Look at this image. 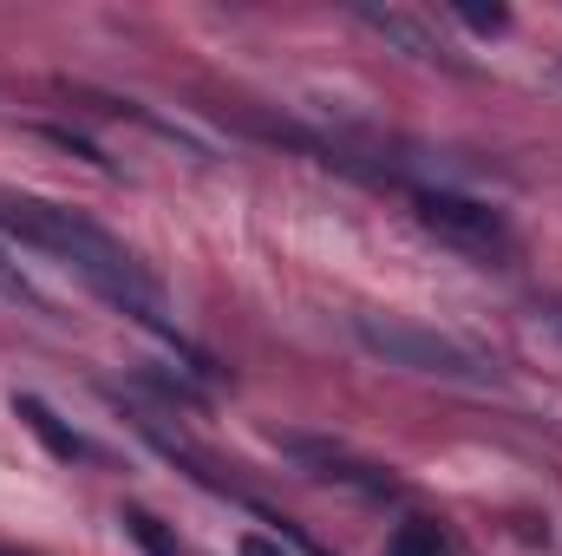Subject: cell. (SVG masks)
<instances>
[{
    "instance_id": "6da1fadb",
    "label": "cell",
    "mask_w": 562,
    "mask_h": 556,
    "mask_svg": "<svg viewBox=\"0 0 562 556\" xmlns=\"http://www.w3.org/2000/svg\"><path fill=\"white\" fill-rule=\"evenodd\" d=\"M0 230H20L33 249L59 256V263H66L79 281H92L112 308H125V314H132V321H144L150 334L177 341V327L164 321L157 281L144 276V263L125 249V243H112L99 223H86L79 210H59V203H33V197H20V203H0Z\"/></svg>"
},
{
    "instance_id": "7c38bea8",
    "label": "cell",
    "mask_w": 562,
    "mask_h": 556,
    "mask_svg": "<svg viewBox=\"0 0 562 556\" xmlns=\"http://www.w3.org/2000/svg\"><path fill=\"white\" fill-rule=\"evenodd\" d=\"M236 556H288V551H281L276 537H262V531H249V537L236 544Z\"/></svg>"
},
{
    "instance_id": "9a60e30c",
    "label": "cell",
    "mask_w": 562,
    "mask_h": 556,
    "mask_svg": "<svg viewBox=\"0 0 562 556\" xmlns=\"http://www.w3.org/2000/svg\"><path fill=\"white\" fill-rule=\"evenodd\" d=\"M0 556H7V551H0Z\"/></svg>"
},
{
    "instance_id": "52a82bcc",
    "label": "cell",
    "mask_w": 562,
    "mask_h": 556,
    "mask_svg": "<svg viewBox=\"0 0 562 556\" xmlns=\"http://www.w3.org/2000/svg\"><path fill=\"white\" fill-rule=\"evenodd\" d=\"M119 524H125V531L138 537V551H144V556H177V537H170V531H164V524H157L150 511L125 504V518H119Z\"/></svg>"
},
{
    "instance_id": "ba28073f",
    "label": "cell",
    "mask_w": 562,
    "mask_h": 556,
    "mask_svg": "<svg viewBox=\"0 0 562 556\" xmlns=\"http://www.w3.org/2000/svg\"><path fill=\"white\" fill-rule=\"evenodd\" d=\"M386 556H445V537H438V524H400L393 531V544H386Z\"/></svg>"
},
{
    "instance_id": "5bb4252c",
    "label": "cell",
    "mask_w": 562,
    "mask_h": 556,
    "mask_svg": "<svg viewBox=\"0 0 562 556\" xmlns=\"http://www.w3.org/2000/svg\"><path fill=\"white\" fill-rule=\"evenodd\" d=\"M557 79H562V59H557Z\"/></svg>"
},
{
    "instance_id": "3957f363",
    "label": "cell",
    "mask_w": 562,
    "mask_h": 556,
    "mask_svg": "<svg viewBox=\"0 0 562 556\" xmlns=\"http://www.w3.org/2000/svg\"><path fill=\"white\" fill-rule=\"evenodd\" d=\"M413 216H419L438 243H451V249H464V256H491V263L510 256V223H504V210H491V203H477V197H458V190H413Z\"/></svg>"
},
{
    "instance_id": "9c48e42d",
    "label": "cell",
    "mask_w": 562,
    "mask_h": 556,
    "mask_svg": "<svg viewBox=\"0 0 562 556\" xmlns=\"http://www.w3.org/2000/svg\"><path fill=\"white\" fill-rule=\"evenodd\" d=\"M451 20H464L471 33H504V26H510V7H477V0H451Z\"/></svg>"
},
{
    "instance_id": "8fae6325",
    "label": "cell",
    "mask_w": 562,
    "mask_h": 556,
    "mask_svg": "<svg viewBox=\"0 0 562 556\" xmlns=\"http://www.w3.org/2000/svg\"><path fill=\"white\" fill-rule=\"evenodd\" d=\"M0 301H33V288H26V276L13 269V256L0 249Z\"/></svg>"
},
{
    "instance_id": "30bf717a",
    "label": "cell",
    "mask_w": 562,
    "mask_h": 556,
    "mask_svg": "<svg viewBox=\"0 0 562 556\" xmlns=\"http://www.w3.org/2000/svg\"><path fill=\"white\" fill-rule=\"evenodd\" d=\"M40 138H53V144H66V151H72V157H86V164H99V170H112V157H105V151H99V144H86V138H72V132H66V125H40Z\"/></svg>"
},
{
    "instance_id": "4fadbf2b",
    "label": "cell",
    "mask_w": 562,
    "mask_h": 556,
    "mask_svg": "<svg viewBox=\"0 0 562 556\" xmlns=\"http://www.w3.org/2000/svg\"><path fill=\"white\" fill-rule=\"evenodd\" d=\"M550 321H557V334H562V308H557V314H550Z\"/></svg>"
},
{
    "instance_id": "277c9868",
    "label": "cell",
    "mask_w": 562,
    "mask_h": 556,
    "mask_svg": "<svg viewBox=\"0 0 562 556\" xmlns=\"http://www.w3.org/2000/svg\"><path fill=\"white\" fill-rule=\"evenodd\" d=\"M276 445L327 485H347V491H367V498H400V478L373 458H353L347 445H327V438H307V432H276Z\"/></svg>"
},
{
    "instance_id": "7a4b0ae2",
    "label": "cell",
    "mask_w": 562,
    "mask_h": 556,
    "mask_svg": "<svg viewBox=\"0 0 562 556\" xmlns=\"http://www.w3.org/2000/svg\"><path fill=\"white\" fill-rule=\"evenodd\" d=\"M353 341L367 354H380L386 367H406V374H431V380H464V387H491V360H477L471 347L413 327V321H386V314H353Z\"/></svg>"
},
{
    "instance_id": "5b68a950",
    "label": "cell",
    "mask_w": 562,
    "mask_h": 556,
    "mask_svg": "<svg viewBox=\"0 0 562 556\" xmlns=\"http://www.w3.org/2000/svg\"><path fill=\"white\" fill-rule=\"evenodd\" d=\"M353 20H367L380 40H393L400 53H413V59H425V66H458V59H451V46H445L431 26H419L413 13H400V7H367V0H360V7H353Z\"/></svg>"
},
{
    "instance_id": "8992f818",
    "label": "cell",
    "mask_w": 562,
    "mask_h": 556,
    "mask_svg": "<svg viewBox=\"0 0 562 556\" xmlns=\"http://www.w3.org/2000/svg\"><path fill=\"white\" fill-rule=\"evenodd\" d=\"M13 413H20L26 425H33V432H40V445H46L53 458H86V438H79V432H66V425H59V413H53L46 400L20 393V400H13Z\"/></svg>"
}]
</instances>
